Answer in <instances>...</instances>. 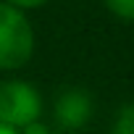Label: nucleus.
Wrapping results in <instances>:
<instances>
[{"mask_svg": "<svg viewBox=\"0 0 134 134\" xmlns=\"http://www.w3.org/2000/svg\"><path fill=\"white\" fill-rule=\"evenodd\" d=\"M37 47L34 26L26 11L0 0V71H19L32 60Z\"/></svg>", "mask_w": 134, "mask_h": 134, "instance_id": "f257e3e1", "label": "nucleus"}, {"mask_svg": "<svg viewBox=\"0 0 134 134\" xmlns=\"http://www.w3.org/2000/svg\"><path fill=\"white\" fill-rule=\"evenodd\" d=\"M42 116V95L34 84L24 79H3L0 82V124L21 131L24 126L40 121Z\"/></svg>", "mask_w": 134, "mask_h": 134, "instance_id": "f03ea898", "label": "nucleus"}, {"mask_svg": "<svg viewBox=\"0 0 134 134\" xmlns=\"http://www.w3.org/2000/svg\"><path fill=\"white\" fill-rule=\"evenodd\" d=\"M53 113H55V121L63 129H74L76 131V129H84L90 124V118L95 113V100L82 87H66L55 97Z\"/></svg>", "mask_w": 134, "mask_h": 134, "instance_id": "7ed1b4c3", "label": "nucleus"}, {"mask_svg": "<svg viewBox=\"0 0 134 134\" xmlns=\"http://www.w3.org/2000/svg\"><path fill=\"white\" fill-rule=\"evenodd\" d=\"M108 134H134V103L124 105V108L116 113V118H113Z\"/></svg>", "mask_w": 134, "mask_h": 134, "instance_id": "20e7f679", "label": "nucleus"}, {"mask_svg": "<svg viewBox=\"0 0 134 134\" xmlns=\"http://www.w3.org/2000/svg\"><path fill=\"white\" fill-rule=\"evenodd\" d=\"M103 3L118 21L134 24V0H103Z\"/></svg>", "mask_w": 134, "mask_h": 134, "instance_id": "39448f33", "label": "nucleus"}, {"mask_svg": "<svg viewBox=\"0 0 134 134\" xmlns=\"http://www.w3.org/2000/svg\"><path fill=\"white\" fill-rule=\"evenodd\" d=\"M5 3H11L21 11H34V8H42L45 3H50V0H5Z\"/></svg>", "mask_w": 134, "mask_h": 134, "instance_id": "423d86ee", "label": "nucleus"}, {"mask_svg": "<svg viewBox=\"0 0 134 134\" xmlns=\"http://www.w3.org/2000/svg\"><path fill=\"white\" fill-rule=\"evenodd\" d=\"M21 134H50V129H47L42 121H34V124L24 126V129H21Z\"/></svg>", "mask_w": 134, "mask_h": 134, "instance_id": "0eeeda50", "label": "nucleus"}, {"mask_svg": "<svg viewBox=\"0 0 134 134\" xmlns=\"http://www.w3.org/2000/svg\"><path fill=\"white\" fill-rule=\"evenodd\" d=\"M0 134H21V131H16V129H11V126H3V124H0Z\"/></svg>", "mask_w": 134, "mask_h": 134, "instance_id": "6e6552de", "label": "nucleus"}]
</instances>
